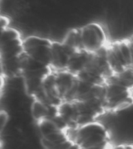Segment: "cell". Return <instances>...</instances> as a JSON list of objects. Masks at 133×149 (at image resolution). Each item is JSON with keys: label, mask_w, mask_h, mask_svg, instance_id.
<instances>
[{"label": "cell", "mask_w": 133, "mask_h": 149, "mask_svg": "<svg viewBox=\"0 0 133 149\" xmlns=\"http://www.w3.org/2000/svg\"><path fill=\"white\" fill-rule=\"evenodd\" d=\"M51 39L38 36H29L23 40V52L38 62L50 67L51 62Z\"/></svg>", "instance_id": "1"}, {"label": "cell", "mask_w": 133, "mask_h": 149, "mask_svg": "<svg viewBox=\"0 0 133 149\" xmlns=\"http://www.w3.org/2000/svg\"><path fill=\"white\" fill-rule=\"evenodd\" d=\"M83 50L95 53L107 46V36L102 25L97 22H90L81 27Z\"/></svg>", "instance_id": "2"}, {"label": "cell", "mask_w": 133, "mask_h": 149, "mask_svg": "<svg viewBox=\"0 0 133 149\" xmlns=\"http://www.w3.org/2000/svg\"><path fill=\"white\" fill-rule=\"evenodd\" d=\"M77 51L66 46L62 42L53 41L51 46V62L50 65L52 71L66 70L70 58Z\"/></svg>", "instance_id": "3"}, {"label": "cell", "mask_w": 133, "mask_h": 149, "mask_svg": "<svg viewBox=\"0 0 133 149\" xmlns=\"http://www.w3.org/2000/svg\"><path fill=\"white\" fill-rule=\"evenodd\" d=\"M55 84L62 101L64 100L77 80V76L67 70L55 71Z\"/></svg>", "instance_id": "4"}, {"label": "cell", "mask_w": 133, "mask_h": 149, "mask_svg": "<svg viewBox=\"0 0 133 149\" xmlns=\"http://www.w3.org/2000/svg\"><path fill=\"white\" fill-rule=\"evenodd\" d=\"M94 53H90L85 50L77 51L71 56L66 70L75 75L81 72L86 68L92 60Z\"/></svg>", "instance_id": "5"}, {"label": "cell", "mask_w": 133, "mask_h": 149, "mask_svg": "<svg viewBox=\"0 0 133 149\" xmlns=\"http://www.w3.org/2000/svg\"><path fill=\"white\" fill-rule=\"evenodd\" d=\"M62 42L66 46L75 50V51L84 50L82 44L81 27L73 28L68 30Z\"/></svg>", "instance_id": "6"}, {"label": "cell", "mask_w": 133, "mask_h": 149, "mask_svg": "<svg viewBox=\"0 0 133 149\" xmlns=\"http://www.w3.org/2000/svg\"><path fill=\"white\" fill-rule=\"evenodd\" d=\"M31 117L36 122L47 118V105L43 102L34 99L30 107Z\"/></svg>", "instance_id": "7"}, {"label": "cell", "mask_w": 133, "mask_h": 149, "mask_svg": "<svg viewBox=\"0 0 133 149\" xmlns=\"http://www.w3.org/2000/svg\"><path fill=\"white\" fill-rule=\"evenodd\" d=\"M36 127L37 131L40 135V138L46 137L53 132L59 130L55 126L54 122L48 118H45L36 122Z\"/></svg>", "instance_id": "8"}, {"label": "cell", "mask_w": 133, "mask_h": 149, "mask_svg": "<svg viewBox=\"0 0 133 149\" xmlns=\"http://www.w3.org/2000/svg\"><path fill=\"white\" fill-rule=\"evenodd\" d=\"M67 149H81V148L77 144H76V143H74L71 146V147H70Z\"/></svg>", "instance_id": "9"}]
</instances>
